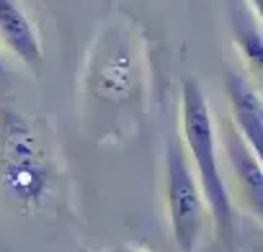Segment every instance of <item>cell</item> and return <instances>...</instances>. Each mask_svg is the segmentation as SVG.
Instances as JSON below:
<instances>
[{
	"mask_svg": "<svg viewBox=\"0 0 263 252\" xmlns=\"http://www.w3.org/2000/svg\"><path fill=\"white\" fill-rule=\"evenodd\" d=\"M181 134L183 152L194 167L209 208L214 237L227 242L232 234V196L219 167V134L209 98L196 80H183L181 85Z\"/></svg>",
	"mask_w": 263,
	"mask_h": 252,
	"instance_id": "cell-1",
	"label": "cell"
},
{
	"mask_svg": "<svg viewBox=\"0 0 263 252\" xmlns=\"http://www.w3.org/2000/svg\"><path fill=\"white\" fill-rule=\"evenodd\" d=\"M0 180L24 208H39L52 191L54 167L34 121L18 111L0 113Z\"/></svg>",
	"mask_w": 263,
	"mask_h": 252,
	"instance_id": "cell-2",
	"label": "cell"
},
{
	"mask_svg": "<svg viewBox=\"0 0 263 252\" xmlns=\"http://www.w3.org/2000/svg\"><path fill=\"white\" fill-rule=\"evenodd\" d=\"M83 82L96 100L111 106L137 100L145 85V57L137 34L119 21L106 24L90 47Z\"/></svg>",
	"mask_w": 263,
	"mask_h": 252,
	"instance_id": "cell-3",
	"label": "cell"
},
{
	"mask_svg": "<svg viewBox=\"0 0 263 252\" xmlns=\"http://www.w3.org/2000/svg\"><path fill=\"white\" fill-rule=\"evenodd\" d=\"M163 198H165L168 226H171L178 252H194L201 239L204 224L209 219V208H206L201 185L194 175V167L176 139L165 144Z\"/></svg>",
	"mask_w": 263,
	"mask_h": 252,
	"instance_id": "cell-4",
	"label": "cell"
},
{
	"mask_svg": "<svg viewBox=\"0 0 263 252\" xmlns=\"http://www.w3.org/2000/svg\"><path fill=\"white\" fill-rule=\"evenodd\" d=\"M222 150L230 162V170L235 175V183L240 188V198L245 208L260 221L263 219V167L260 155L242 139V134L230 121H224L222 129Z\"/></svg>",
	"mask_w": 263,
	"mask_h": 252,
	"instance_id": "cell-5",
	"label": "cell"
},
{
	"mask_svg": "<svg viewBox=\"0 0 263 252\" xmlns=\"http://www.w3.org/2000/svg\"><path fill=\"white\" fill-rule=\"evenodd\" d=\"M224 93L230 103V123L258 155H263V98L255 82L242 72L224 70Z\"/></svg>",
	"mask_w": 263,
	"mask_h": 252,
	"instance_id": "cell-6",
	"label": "cell"
},
{
	"mask_svg": "<svg viewBox=\"0 0 263 252\" xmlns=\"http://www.w3.org/2000/svg\"><path fill=\"white\" fill-rule=\"evenodd\" d=\"M0 41L26 67H39L44 62L42 36L18 0H0Z\"/></svg>",
	"mask_w": 263,
	"mask_h": 252,
	"instance_id": "cell-7",
	"label": "cell"
},
{
	"mask_svg": "<svg viewBox=\"0 0 263 252\" xmlns=\"http://www.w3.org/2000/svg\"><path fill=\"white\" fill-rule=\"evenodd\" d=\"M230 29H232V44L245 70L253 77H260L263 75V31H260V18L245 6V0H235L232 3Z\"/></svg>",
	"mask_w": 263,
	"mask_h": 252,
	"instance_id": "cell-8",
	"label": "cell"
},
{
	"mask_svg": "<svg viewBox=\"0 0 263 252\" xmlns=\"http://www.w3.org/2000/svg\"><path fill=\"white\" fill-rule=\"evenodd\" d=\"M245 6H248V8L263 21V0H245Z\"/></svg>",
	"mask_w": 263,
	"mask_h": 252,
	"instance_id": "cell-9",
	"label": "cell"
},
{
	"mask_svg": "<svg viewBox=\"0 0 263 252\" xmlns=\"http://www.w3.org/2000/svg\"><path fill=\"white\" fill-rule=\"evenodd\" d=\"M108 252H145V249H137V247H129V244H121V247H114Z\"/></svg>",
	"mask_w": 263,
	"mask_h": 252,
	"instance_id": "cell-10",
	"label": "cell"
}]
</instances>
